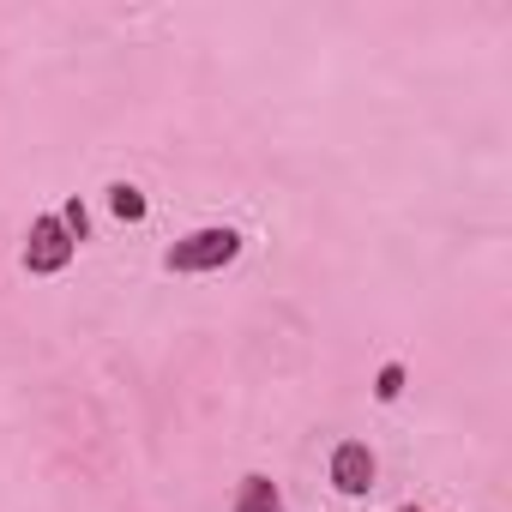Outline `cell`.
<instances>
[{
	"label": "cell",
	"instance_id": "obj_1",
	"mask_svg": "<svg viewBox=\"0 0 512 512\" xmlns=\"http://www.w3.org/2000/svg\"><path fill=\"white\" fill-rule=\"evenodd\" d=\"M235 253H241V229H229V223H205V229H187L181 241L163 247V272H175V278L223 272Z\"/></svg>",
	"mask_w": 512,
	"mask_h": 512
},
{
	"label": "cell",
	"instance_id": "obj_2",
	"mask_svg": "<svg viewBox=\"0 0 512 512\" xmlns=\"http://www.w3.org/2000/svg\"><path fill=\"white\" fill-rule=\"evenodd\" d=\"M73 253H79V241L61 229L55 211L31 217V235H25V272H31V278H55V272H67V266H73Z\"/></svg>",
	"mask_w": 512,
	"mask_h": 512
},
{
	"label": "cell",
	"instance_id": "obj_3",
	"mask_svg": "<svg viewBox=\"0 0 512 512\" xmlns=\"http://www.w3.org/2000/svg\"><path fill=\"white\" fill-rule=\"evenodd\" d=\"M374 476H380V464H374L368 440H338L332 446V488L344 500H368L374 494Z\"/></svg>",
	"mask_w": 512,
	"mask_h": 512
},
{
	"label": "cell",
	"instance_id": "obj_4",
	"mask_svg": "<svg viewBox=\"0 0 512 512\" xmlns=\"http://www.w3.org/2000/svg\"><path fill=\"white\" fill-rule=\"evenodd\" d=\"M235 512H290L284 506V494H278V482L272 476H241V488H235Z\"/></svg>",
	"mask_w": 512,
	"mask_h": 512
},
{
	"label": "cell",
	"instance_id": "obj_5",
	"mask_svg": "<svg viewBox=\"0 0 512 512\" xmlns=\"http://www.w3.org/2000/svg\"><path fill=\"white\" fill-rule=\"evenodd\" d=\"M109 211L121 217V223H145V211H151V199L133 187V181H109Z\"/></svg>",
	"mask_w": 512,
	"mask_h": 512
},
{
	"label": "cell",
	"instance_id": "obj_6",
	"mask_svg": "<svg viewBox=\"0 0 512 512\" xmlns=\"http://www.w3.org/2000/svg\"><path fill=\"white\" fill-rule=\"evenodd\" d=\"M398 392H404V362H386V368L374 374V398H380V404H398Z\"/></svg>",
	"mask_w": 512,
	"mask_h": 512
},
{
	"label": "cell",
	"instance_id": "obj_7",
	"mask_svg": "<svg viewBox=\"0 0 512 512\" xmlns=\"http://www.w3.org/2000/svg\"><path fill=\"white\" fill-rule=\"evenodd\" d=\"M55 217H61V229H67L73 241H85V235H91V217H85V205H79V199H67Z\"/></svg>",
	"mask_w": 512,
	"mask_h": 512
}]
</instances>
